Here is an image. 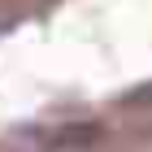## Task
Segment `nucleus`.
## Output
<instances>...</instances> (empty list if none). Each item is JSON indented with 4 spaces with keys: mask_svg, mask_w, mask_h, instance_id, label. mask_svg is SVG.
I'll return each instance as SVG.
<instances>
[{
    "mask_svg": "<svg viewBox=\"0 0 152 152\" xmlns=\"http://www.w3.org/2000/svg\"><path fill=\"white\" fill-rule=\"evenodd\" d=\"M91 139H96L91 126H70V130H57V135L48 139V148H87Z\"/></svg>",
    "mask_w": 152,
    "mask_h": 152,
    "instance_id": "obj_1",
    "label": "nucleus"
}]
</instances>
